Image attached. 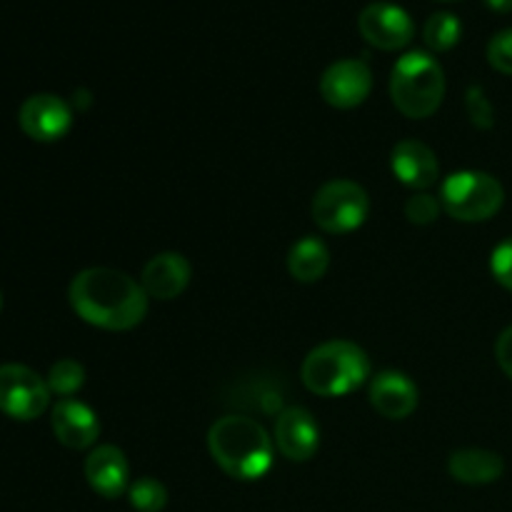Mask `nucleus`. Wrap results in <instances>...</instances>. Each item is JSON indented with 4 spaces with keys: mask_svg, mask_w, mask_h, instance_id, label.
Instances as JSON below:
<instances>
[{
    "mask_svg": "<svg viewBox=\"0 0 512 512\" xmlns=\"http://www.w3.org/2000/svg\"><path fill=\"white\" fill-rule=\"evenodd\" d=\"M128 500L138 512H160L168 505V490L160 480L140 478L128 488Z\"/></svg>",
    "mask_w": 512,
    "mask_h": 512,
    "instance_id": "obj_21",
    "label": "nucleus"
},
{
    "mask_svg": "<svg viewBox=\"0 0 512 512\" xmlns=\"http://www.w3.org/2000/svg\"><path fill=\"white\" fill-rule=\"evenodd\" d=\"M463 35V23L458 15L440 10L433 13L423 25V40L430 50H450Z\"/></svg>",
    "mask_w": 512,
    "mask_h": 512,
    "instance_id": "obj_19",
    "label": "nucleus"
},
{
    "mask_svg": "<svg viewBox=\"0 0 512 512\" xmlns=\"http://www.w3.org/2000/svg\"><path fill=\"white\" fill-rule=\"evenodd\" d=\"M390 98L405 118H430L445 98L443 65L425 50H410L390 73Z\"/></svg>",
    "mask_w": 512,
    "mask_h": 512,
    "instance_id": "obj_4",
    "label": "nucleus"
},
{
    "mask_svg": "<svg viewBox=\"0 0 512 512\" xmlns=\"http://www.w3.org/2000/svg\"><path fill=\"white\" fill-rule=\"evenodd\" d=\"M370 405L388 420H403L418 408V388L398 370H383L370 380Z\"/></svg>",
    "mask_w": 512,
    "mask_h": 512,
    "instance_id": "obj_15",
    "label": "nucleus"
},
{
    "mask_svg": "<svg viewBox=\"0 0 512 512\" xmlns=\"http://www.w3.org/2000/svg\"><path fill=\"white\" fill-rule=\"evenodd\" d=\"M390 168L400 183L413 190L433 188L440 178L438 158L420 140H400L390 153Z\"/></svg>",
    "mask_w": 512,
    "mask_h": 512,
    "instance_id": "obj_13",
    "label": "nucleus"
},
{
    "mask_svg": "<svg viewBox=\"0 0 512 512\" xmlns=\"http://www.w3.org/2000/svg\"><path fill=\"white\" fill-rule=\"evenodd\" d=\"M303 385L320 398H340L370 378V358L350 340H330L310 350L300 370Z\"/></svg>",
    "mask_w": 512,
    "mask_h": 512,
    "instance_id": "obj_3",
    "label": "nucleus"
},
{
    "mask_svg": "<svg viewBox=\"0 0 512 512\" xmlns=\"http://www.w3.org/2000/svg\"><path fill=\"white\" fill-rule=\"evenodd\" d=\"M330 265V250L320 238L305 235L290 248L288 270L298 283H318Z\"/></svg>",
    "mask_w": 512,
    "mask_h": 512,
    "instance_id": "obj_18",
    "label": "nucleus"
},
{
    "mask_svg": "<svg viewBox=\"0 0 512 512\" xmlns=\"http://www.w3.org/2000/svg\"><path fill=\"white\" fill-rule=\"evenodd\" d=\"M190 263L180 253H160L148 260L143 268L140 285L153 300H173L188 288L190 283Z\"/></svg>",
    "mask_w": 512,
    "mask_h": 512,
    "instance_id": "obj_16",
    "label": "nucleus"
},
{
    "mask_svg": "<svg viewBox=\"0 0 512 512\" xmlns=\"http://www.w3.org/2000/svg\"><path fill=\"white\" fill-rule=\"evenodd\" d=\"M275 445L295 463H305L320 448V428L305 408H285L275 420Z\"/></svg>",
    "mask_w": 512,
    "mask_h": 512,
    "instance_id": "obj_11",
    "label": "nucleus"
},
{
    "mask_svg": "<svg viewBox=\"0 0 512 512\" xmlns=\"http://www.w3.org/2000/svg\"><path fill=\"white\" fill-rule=\"evenodd\" d=\"M465 108H468L473 125H478V128H493V105L485 98L483 88H475L473 85V88L468 90V95H465Z\"/></svg>",
    "mask_w": 512,
    "mask_h": 512,
    "instance_id": "obj_24",
    "label": "nucleus"
},
{
    "mask_svg": "<svg viewBox=\"0 0 512 512\" xmlns=\"http://www.w3.org/2000/svg\"><path fill=\"white\" fill-rule=\"evenodd\" d=\"M448 470L458 483L488 485L495 483V480L503 475L505 463L498 453H493V450L468 448L455 450V453L450 455Z\"/></svg>",
    "mask_w": 512,
    "mask_h": 512,
    "instance_id": "obj_17",
    "label": "nucleus"
},
{
    "mask_svg": "<svg viewBox=\"0 0 512 512\" xmlns=\"http://www.w3.org/2000/svg\"><path fill=\"white\" fill-rule=\"evenodd\" d=\"M495 358H498V365L503 368V373L512 380V325L500 333L498 343H495Z\"/></svg>",
    "mask_w": 512,
    "mask_h": 512,
    "instance_id": "obj_26",
    "label": "nucleus"
},
{
    "mask_svg": "<svg viewBox=\"0 0 512 512\" xmlns=\"http://www.w3.org/2000/svg\"><path fill=\"white\" fill-rule=\"evenodd\" d=\"M358 28L360 35L380 50L405 48L415 35V23L408 10L388 0L365 5L358 15Z\"/></svg>",
    "mask_w": 512,
    "mask_h": 512,
    "instance_id": "obj_8",
    "label": "nucleus"
},
{
    "mask_svg": "<svg viewBox=\"0 0 512 512\" xmlns=\"http://www.w3.org/2000/svg\"><path fill=\"white\" fill-rule=\"evenodd\" d=\"M440 210H443V203L438 198H433L428 193H415L405 203V218L415 225H430L438 220Z\"/></svg>",
    "mask_w": 512,
    "mask_h": 512,
    "instance_id": "obj_22",
    "label": "nucleus"
},
{
    "mask_svg": "<svg viewBox=\"0 0 512 512\" xmlns=\"http://www.w3.org/2000/svg\"><path fill=\"white\" fill-rule=\"evenodd\" d=\"M48 388L50 393L60 395V398H70V395L78 393L85 383V368L78 360H58V363L50 368L48 373Z\"/></svg>",
    "mask_w": 512,
    "mask_h": 512,
    "instance_id": "obj_20",
    "label": "nucleus"
},
{
    "mask_svg": "<svg viewBox=\"0 0 512 512\" xmlns=\"http://www.w3.org/2000/svg\"><path fill=\"white\" fill-rule=\"evenodd\" d=\"M208 450L218 468L235 480H260L273 465V440L245 415H225L210 425Z\"/></svg>",
    "mask_w": 512,
    "mask_h": 512,
    "instance_id": "obj_2",
    "label": "nucleus"
},
{
    "mask_svg": "<svg viewBox=\"0 0 512 512\" xmlns=\"http://www.w3.org/2000/svg\"><path fill=\"white\" fill-rule=\"evenodd\" d=\"M78 318L100 330H133L148 315V293L138 280L113 268L80 270L68 288Z\"/></svg>",
    "mask_w": 512,
    "mask_h": 512,
    "instance_id": "obj_1",
    "label": "nucleus"
},
{
    "mask_svg": "<svg viewBox=\"0 0 512 512\" xmlns=\"http://www.w3.org/2000/svg\"><path fill=\"white\" fill-rule=\"evenodd\" d=\"M50 425L60 445L70 450H85L98 440L100 420L93 410L75 398H63L50 413Z\"/></svg>",
    "mask_w": 512,
    "mask_h": 512,
    "instance_id": "obj_12",
    "label": "nucleus"
},
{
    "mask_svg": "<svg viewBox=\"0 0 512 512\" xmlns=\"http://www.w3.org/2000/svg\"><path fill=\"white\" fill-rule=\"evenodd\" d=\"M488 60L495 70L512 75V28L500 30L488 45Z\"/></svg>",
    "mask_w": 512,
    "mask_h": 512,
    "instance_id": "obj_23",
    "label": "nucleus"
},
{
    "mask_svg": "<svg viewBox=\"0 0 512 512\" xmlns=\"http://www.w3.org/2000/svg\"><path fill=\"white\" fill-rule=\"evenodd\" d=\"M48 380L28 365H0V413L13 420H35L48 410Z\"/></svg>",
    "mask_w": 512,
    "mask_h": 512,
    "instance_id": "obj_7",
    "label": "nucleus"
},
{
    "mask_svg": "<svg viewBox=\"0 0 512 512\" xmlns=\"http://www.w3.org/2000/svg\"><path fill=\"white\" fill-rule=\"evenodd\" d=\"M18 123L28 138L38 140V143H53V140H60L70 130L73 110L58 95L35 93L20 105Z\"/></svg>",
    "mask_w": 512,
    "mask_h": 512,
    "instance_id": "obj_10",
    "label": "nucleus"
},
{
    "mask_svg": "<svg viewBox=\"0 0 512 512\" xmlns=\"http://www.w3.org/2000/svg\"><path fill=\"white\" fill-rule=\"evenodd\" d=\"M373 90V70L365 60L343 58L328 65L320 78V95L328 105L340 110L358 108Z\"/></svg>",
    "mask_w": 512,
    "mask_h": 512,
    "instance_id": "obj_9",
    "label": "nucleus"
},
{
    "mask_svg": "<svg viewBox=\"0 0 512 512\" xmlns=\"http://www.w3.org/2000/svg\"><path fill=\"white\" fill-rule=\"evenodd\" d=\"M85 480L103 498L115 500L130 488V465L115 445H100L85 458Z\"/></svg>",
    "mask_w": 512,
    "mask_h": 512,
    "instance_id": "obj_14",
    "label": "nucleus"
},
{
    "mask_svg": "<svg viewBox=\"0 0 512 512\" xmlns=\"http://www.w3.org/2000/svg\"><path fill=\"white\" fill-rule=\"evenodd\" d=\"M505 190L498 178L483 170H460L445 178L440 188L443 210L463 223H483L503 208Z\"/></svg>",
    "mask_w": 512,
    "mask_h": 512,
    "instance_id": "obj_5",
    "label": "nucleus"
},
{
    "mask_svg": "<svg viewBox=\"0 0 512 512\" xmlns=\"http://www.w3.org/2000/svg\"><path fill=\"white\" fill-rule=\"evenodd\" d=\"M488 3V8L498 10V13H510L512 10V0H485Z\"/></svg>",
    "mask_w": 512,
    "mask_h": 512,
    "instance_id": "obj_27",
    "label": "nucleus"
},
{
    "mask_svg": "<svg viewBox=\"0 0 512 512\" xmlns=\"http://www.w3.org/2000/svg\"><path fill=\"white\" fill-rule=\"evenodd\" d=\"M0 310H3V293H0Z\"/></svg>",
    "mask_w": 512,
    "mask_h": 512,
    "instance_id": "obj_28",
    "label": "nucleus"
},
{
    "mask_svg": "<svg viewBox=\"0 0 512 512\" xmlns=\"http://www.w3.org/2000/svg\"><path fill=\"white\" fill-rule=\"evenodd\" d=\"M490 270H493L495 280H498L503 288L512 290V238L503 240V243L493 250V258H490Z\"/></svg>",
    "mask_w": 512,
    "mask_h": 512,
    "instance_id": "obj_25",
    "label": "nucleus"
},
{
    "mask_svg": "<svg viewBox=\"0 0 512 512\" xmlns=\"http://www.w3.org/2000/svg\"><path fill=\"white\" fill-rule=\"evenodd\" d=\"M310 210L320 230L345 235L358 230L368 220L370 198L363 185L353 180H330L315 193Z\"/></svg>",
    "mask_w": 512,
    "mask_h": 512,
    "instance_id": "obj_6",
    "label": "nucleus"
}]
</instances>
